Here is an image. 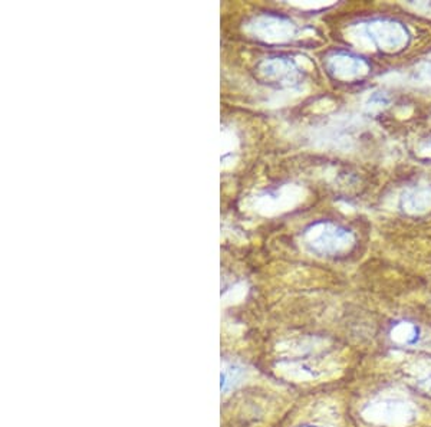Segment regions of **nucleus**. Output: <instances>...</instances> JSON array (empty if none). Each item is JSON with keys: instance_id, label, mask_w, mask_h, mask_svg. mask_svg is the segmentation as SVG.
Masks as SVG:
<instances>
[{"instance_id": "nucleus-1", "label": "nucleus", "mask_w": 431, "mask_h": 427, "mask_svg": "<svg viewBox=\"0 0 431 427\" xmlns=\"http://www.w3.org/2000/svg\"><path fill=\"white\" fill-rule=\"evenodd\" d=\"M364 32L374 48L388 53L404 49L410 40L407 28L390 18H376L365 22Z\"/></svg>"}, {"instance_id": "nucleus-2", "label": "nucleus", "mask_w": 431, "mask_h": 427, "mask_svg": "<svg viewBox=\"0 0 431 427\" xmlns=\"http://www.w3.org/2000/svg\"><path fill=\"white\" fill-rule=\"evenodd\" d=\"M329 70L335 78L344 82H355L364 80L369 74V64L352 52L339 50L331 58Z\"/></svg>"}, {"instance_id": "nucleus-3", "label": "nucleus", "mask_w": 431, "mask_h": 427, "mask_svg": "<svg viewBox=\"0 0 431 427\" xmlns=\"http://www.w3.org/2000/svg\"><path fill=\"white\" fill-rule=\"evenodd\" d=\"M312 242H315L317 245H320L327 252L338 254L349 251L352 248L355 243V236L347 227L334 223H325L317 230Z\"/></svg>"}, {"instance_id": "nucleus-4", "label": "nucleus", "mask_w": 431, "mask_h": 427, "mask_svg": "<svg viewBox=\"0 0 431 427\" xmlns=\"http://www.w3.org/2000/svg\"><path fill=\"white\" fill-rule=\"evenodd\" d=\"M401 206L407 213L421 215L431 210V186H417L401 198Z\"/></svg>"}, {"instance_id": "nucleus-5", "label": "nucleus", "mask_w": 431, "mask_h": 427, "mask_svg": "<svg viewBox=\"0 0 431 427\" xmlns=\"http://www.w3.org/2000/svg\"><path fill=\"white\" fill-rule=\"evenodd\" d=\"M420 153H421L422 156H425L427 158H431V136H430L427 140H424V141L421 143V146H420Z\"/></svg>"}]
</instances>
